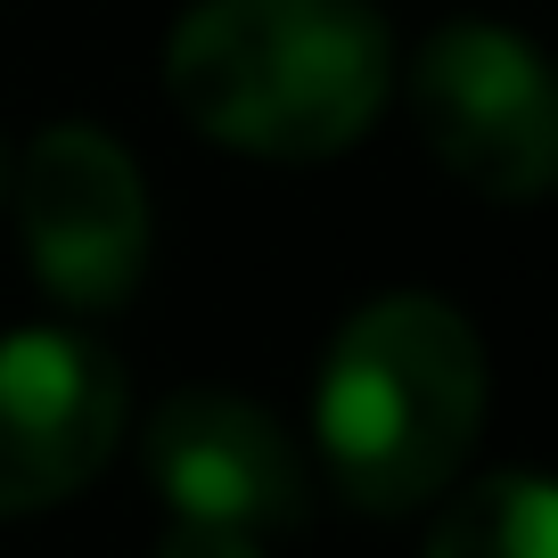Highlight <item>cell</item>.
I'll return each instance as SVG.
<instances>
[{"mask_svg": "<svg viewBox=\"0 0 558 558\" xmlns=\"http://www.w3.org/2000/svg\"><path fill=\"white\" fill-rule=\"evenodd\" d=\"M395 50L362 0H206L165 50L173 107L222 148L279 165L337 157L378 123Z\"/></svg>", "mask_w": 558, "mask_h": 558, "instance_id": "cell-1", "label": "cell"}, {"mask_svg": "<svg viewBox=\"0 0 558 558\" xmlns=\"http://www.w3.org/2000/svg\"><path fill=\"white\" fill-rule=\"evenodd\" d=\"M485 427V353L444 296H378L320 369V452L353 509L402 518L444 493Z\"/></svg>", "mask_w": 558, "mask_h": 558, "instance_id": "cell-2", "label": "cell"}, {"mask_svg": "<svg viewBox=\"0 0 558 558\" xmlns=\"http://www.w3.org/2000/svg\"><path fill=\"white\" fill-rule=\"evenodd\" d=\"M411 116L485 197H542L558 173V90L534 41L501 25H444L411 66Z\"/></svg>", "mask_w": 558, "mask_h": 558, "instance_id": "cell-3", "label": "cell"}, {"mask_svg": "<svg viewBox=\"0 0 558 558\" xmlns=\"http://www.w3.org/2000/svg\"><path fill=\"white\" fill-rule=\"evenodd\" d=\"M25 263L66 313H116L148 271V190L140 165L90 123H58L34 140L17 173Z\"/></svg>", "mask_w": 558, "mask_h": 558, "instance_id": "cell-4", "label": "cell"}, {"mask_svg": "<svg viewBox=\"0 0 558 558\" xmlns=\"http://www.w3.org/2000/svg\"><path fill=\"white\" fill-rule=\"evenodd\" d=\"M123 436V369L90 337H0V518L83 493Z\"/></svg>", "mask_w": 558, "mask_h": 558, "instance_id": "cell-5", "label": "cell"}, {"mask_svg": "<svg viewBox=\"0 0 558 558\" xmlns=\"http://www.w3.org/2000/svg\"><path fill=\"white\" fill-rule=\"evenodd\" d=\"M148 476L173 501V518L239 525L255 542L304 525V509H313L288 427L239 395H214V386H190L148 418Z\"/></svg>", "mask_w": 558, "mask_h": 558, "instance_id": "cell-6", "label": "cell"}, {"mask_svg": "<svg viewBox=\"0 0 558 558\" xmlns=\"http://www.w3.org/2000/svg\"><path fill=\"white\" fill-rule=\"evenodd\" d=\"M427 558H550V485L501 469L469 485L427 534Z\"/></svg>", "mask_w": 558, "mask_h": 558, "instance_id": "cell-7", "label": "cell"}, {"mask_svg": "<svg viewBox=\"0 0 558 558\" xmlns=\"http://www.w3.org/2000/svg\"><path fill=\"white\" fill-rule=\"evenodd\" d=\"M157 558H263V542H255V534H239V525L173 518V534L157 542Z\"/></svg>", "mask_w": 558, "mask_h": 558, "instance_id": "cell-8", "label": "cell"}, {"mask_svg": "<svg viewBox=\"0 0 558 558\" xmlns=\"http://www.w3.org/2000/svg\"><path fill=\"white\" fill-rule=\"evenodd\" d=\"M0 181H9V173H0Z\"/></svg>", "mask_w": 558, "mask_h": 558, "instance_id": "cell-9", "label": "cell"}]
</instances>
